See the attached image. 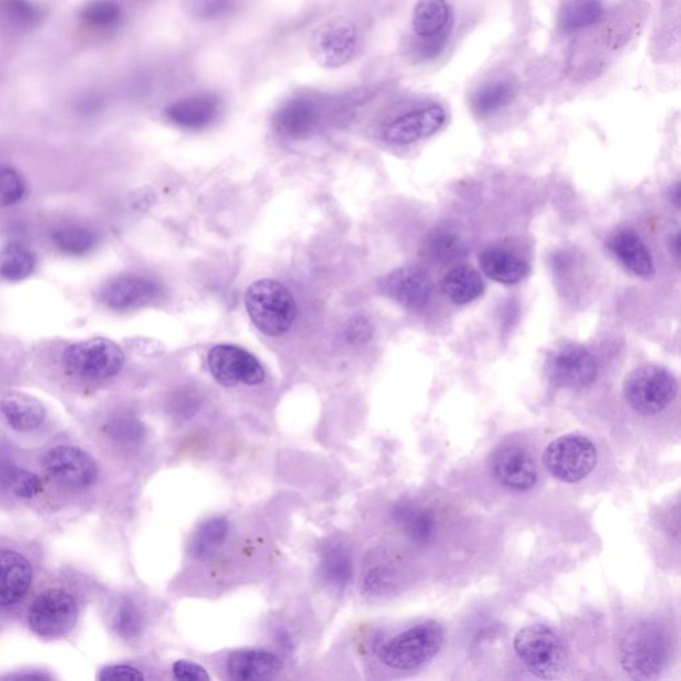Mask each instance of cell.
Listing matches in <instances>:
<instances>
[{
	"label": "cell",
	"instance_id": "f546056e",
	"mask_svg": "<svg viewBox=\"0 0 681 681\" xmlns=\"http://www.w3.org/2000/svg\"><path fill=\"white\" fill-rule=\"evenodd\" d=\"M393 518L415 542L425 543L433 537L435 530L433 515L421 507L401 503L394 509Z\"/></svg>",
	"mask_w": 681,
	"mask_h": 681
},
{
	"label": "cell",
	"instance_id": "4316f807",
	"mask_svg": "<svg viewBox=\"0 0 681 681\" xmlns=\"http://www.w3.org/2000/svg\"><path fill=\"white\" fill-rule=\"evenodd\" d=\"M604 8L600 0H566L560 7L558 23L566 34L594 26L603 18Z\"/></svg>",
	"mask_w": 681,
	"mask_h": 681
},
{
	"label": "cell",
	"instance_id": "2e32d148",
	"mask_svg": "<svg viewBox=\"0 0 681 681\" xmlns=\"http://www.w3.org/2000/svg\"><path fill=\"white\" fill-rule=\"evenodd\" d=\"M381 286L386 296L411 310L425 308L434 290L429 274L415 267L396 269L382 280Z\"/></svg>",
	"mask_w": 681,
	"mask_h": 681
},
{
	"label": "cell",
	"instance_id": "836d02e7",
	"mask_svg": "<svg viewBox=\"0 0 681 681\" xmlns=\"http://www.w3.org/2000/svg\"><path fill=\"white\" fill-rule=\"evenodd\" d=\"M0 483L20 498H32L43 490L38 475L10 465L0 466Z\"/></svg>",
	"mask_w": 681,
	"mask_h": 681
},
{
	"label": "cell",
	"instance_id": "ffe728a7",
	"mask_svg": "<svg viewBox=\"0 0 681 681\" xmlns=\"http://www.w3.org/2000/svg\"><path fill=\"white\" fill-rule=\"evenodd\" d=\"M32 570L18 552L0 550V607L20 602L31 586Z\"/></svg>",
	"mask_w": 681,
	"mask_h": 681
},
{
	"label": "cell",
	"instance_id": "9a60e30c",
	"mask_svg": "<svg viewBox=\"0 0 681 681\" xmlns=\"http://www.w3.org/2000/svg\"><path fill=\"white\" fill-rule=\"evenodd\" d=\"M446 122L445 108L431 104L408 112L386 127L384 139L392 145H409L437 134Z\"/></svg>",
	"mask_w": 681,
	"mask_h": 681
},
{
	"label": "cell",
	"instance_id": "f35d334b",
	"mask_svg": "<svg viewBox=\"0 0 681 681\" xmlns=\"http://www.w3.org/2000/svg\"><path fill=\"white\" fill-rule=\"evenodd\" d=\"M108 433L120 442H137L144 437V427L132 417H118L108 425Z\"/></svg>",
	"mask_w": 681,
	"mask_h": 681
},
{
	"label": "cell",
	"instance_id": "ab89813d",
	"mask_svg": "<svg viewBox=\"0 0 681 681\" xmlns=\"http://www.w3.org/2000/svg\"><path fill=\"white\" fill-rule=\"evenodd\" d=\"M373 336V325L368 318L364 316L353 317L352 320L345 325L344 338L346 342L352 345H361L368 342Z\"/></svg>",
	"mask_w": 681,
	"mask_h": 681
},
{
	"label": "cell",
	"instance_id": "74e56055",
	"mask_svg": "<svg viewBox=\"0 0 681 681\" xmlns=\"http://www.w3.org/2000/svg\"><path fill=\"white\" fill-rule=\"evenodd\" d=\"M122 18V10L114 0H99L91 4L86 11V19L100 27H110Z\"/></svg>",
	"mask_w": 681,
	"mask_h": 681
},
{
	"label": "cell",
	"instance_id": "b9f144b4",
	"mask_svg": "<svg viewBox=\"0 0 681 681\" xmlns=\"http://www.w3.org/2000/svg\"><path fill=\"white\" fill-rule=\"evenodd\" d=\"M390 584V574L385 568L376 567L369 571L364 582L366 595L377 596L385 592Z\"/></svg>",
	"mask_w": 681,
	"mask_h": 681
},
{
	"label": "cell",
	"instance_id": "83f0119b",
	"mask_svg": "<svg viewBox=\"0 0 681 681\" xmlns=\"http://www.w3.org/2000/svg\"><path fill=\"white\" fill-rule=\"evenodd\" d=\"M318 574L322 582L333 588L348 586L353 576V560L348 550L342 546L326 548L321 556Z\"/></svg>",
	"mask_w": 681,
	"mask_h": 681
},
{
	"label": "cell",
	"instance_id": "277c9868",
	"mask_svg": "<svg viewBox=\"0 0 681 681\" xmlns=\"http://www.w3.org/2000/svg\"><path fill=\"white\" fill-rule=\"evenodd\" d=\"M518 658L541 679H558L567 668V651L558 632L543 624L522 628L514 639Z\"/></svg>",
	"mask_w": 681,
	"mask_h": 681
},
{
	"label": "cell",
	"instance_id": "d4e9b609",
	"mask_svg": "<svg viewBox=\"0 0 681 681\" xmlns=\"http://www.w3.org/2000/svg\"><path fill=\"white\" fill-rule=\"evenodd\" d=\"M442 292L453 304L467 305L485 293V282L473 267L458 265L443 277Z\"/></svg>",
	"mask_w": 681,
	"mask_h": 681
},
{
	"label": "cell",
	"instance_id": "3957f363",
	"mask_svg": "<svg viewBox=\"0 0 681 681\" xmlns=\"http://www.w3.org/2000/svg\"><path fill=\"white\" fill-rule=\"evenodd\" d=\"M443 642L445 631L441 624L427 620L386 642L378 651V658L393 670H415L433 659Z\"/></svg>",
	"mask_w": 681,
	"mask_h": 681
},
{
	"label": "cell",
	"instance_id": "1f68e13d",
	"mask_svg": "<svg viewBox=\"0 0 681 681\" xmlns=\"http://www.w3.org/2000/svg\"><path fill=\"white\" fill-rule=\"evenodd\" d=\"M35 264L34 253L24 245L10 244L0 251V277L3 280H26L34 272Z\"/></svg>",
	"mask_w": 681,
	"mask_h": 681
},
{
	"label": "cell",
	"instance_id": "bcb514c9",
	"mask_svg": "<svg viewBox=\"0 0 681 681\" xmlns=\"http://www.w3.org/2000/svg\"><path fill=\"white\" fill-rule=\"evenodd\" d=\"M671 249L672 253H674L676 260H679L680 256V236L679 233H676V236L674 239H672V244H671Z\"/></svg>",
	"mask_w": 681,
	"mask_h": 681
},
{
	"label": "cell",
	"instance_id": "ba28073f",
	"mask_svg": "<svg viewBox=\"0 0 681 681\" xmlns=\"http://www.w3.org/2000/svg\"><path fill=\"white\" fill-rule=\"evenodd\" d=\"M31 630L42 638H60L75 627L78 606L74 598L62 590L39 595L28 612Z\"/></svg>",
	"mask_w": 681,
	"mask_h": 681
},
{
	"label": "cell",
	"instance_id": "5bb4252c",
	"mask_svg": "<svg viewBox=\"0 0 681 681\" xmlns=\"http://www.w3.org/2000/svg\"><path fill=\"white\" fill-rule=\"evenodd\" d=\"M494 478L506 489L529 491L537 485L538 469L533 457L521 446L501 447L491 455Z\"/></svg>",
	"mask_w": 681,
	"mask_h": 681
},
{
	"label": "cell",
	"instance_id": "30bf717a",
	"mask_svg": "<svg viewBox=\"0 0 681 681\" xmlns=\"http://www.w3.org/2000/svg\"><path fill=\"white\" fill-rule=\"evenodd\" d=\"M208 362L213 377L227 388H235L239 384L257 386L265 380L263 365L240 346L217 345L209 353Z\"/></svg>",
	"mask_w": 681,
	"mask_h": 681
},
{
	"label": "cell",
	"instance_id": "4dcf8cb0",
	"mask_svg": "<svg viewBox=\"0 0 681 681\" xmlns=\"http://www.w3.org/2000/svg\"><path fill=\"white\" fill-rule=\"evenodd\" d=\"M52 243L64 255L84 256L96 247L98 237L92 229L83 225L67 224L55 229Z\"/></svg>",
	"mask_w": 681,
	"mask_h": 681
},
{
	"label": "cell",
	"instance_id": "f6af8a7d",
	"mask_svg": "<svg viewBox=\"0 0 681 681\" xmlns=\"http://www.w3.org/2000/svg\"><path fill=\"white\" fill-rule=\"evenodd\" d=\"M173 406H175L176 411H179L181 417H187V415L196 413L197 408H199V401L191 393H183L173 402Z\"/></svg>",
	"mask_w": 681,
	"mask_h": 681
},
{
	"label": "cell",
	"instance_id": "7a4b0ae2",
	"mask_svg": "<svg viewBox=\"0 0 681 681\" xmlns=\"http://www.w3.org/2000/svg\"><path fill=\"white\" fill-rule=\"evenodd\" d=\"M249 317L261 333L284 336L296 318V301L289 289L276 280H260L245 293Z\"/></svg>",
	"mask_w": 681,
	"mask_h": 681
},
{
	"label": "cell",
	"instance_id": "9c48e42d",
	"mask_svg": "<svg viewBox=\"0 0 681 681\" xmlns=\"http://www.w3.org/2000/svg\"><path fill=\"white\" fill-rule=\"evenodd\" d=\"M360 35L346 19H336L318 28L310 39V54L322 67L345 66L357 54Z\"/></svg>",
	"mask_w": 681,
	"mask_h": 681
},
{
	"label": "cell",
	"instance_id": "6da1fadb",
	"mask_svg": "<svg viewBox=\"0 0 681 681\" xmlns=\"http://www.w3.org/2000/svg\"><path fill=\"white\" fill-rule=\"evenodd\" d=\"M670 656V635L655 620L635 623L620 643V664L634 679L658 678L666 670Z\"/></svg>",
	"mask_w": 681,
	"mask_h": 681
},
{
	"label": "cell",
	"instance_id": "8d00e7d4",
	"mask_svg": "<svg viewBox=\"0 0 681 681\" xmlns=\"http://www.w3.org/2000/svg\"><path fill=\"white\" fill-rule=\"evenodd\" d=\"M26 185L19 173L10 167H0V208L11 207L23 199Z\"/></svg>",
	"mask_w": 681,
	"mask_h": 681
},
{
	"label": "cell",
	"instance_id": "ee69618b",
	"mask_svg": "<svg viewBox=\"0 0 681 681\" xmlns=\"http://www.w3.org/2000/svg\"><path fill=\"white\" fill-rule=\"evenodd\" d=\"M7 12L10 19L14 20L15 23L30 24L32 20H35L34 8L23 0H11L8 3Z\"/></svg>",
	"mask_w": 681,
	"mask_h": 681
},
{
	"label": "cell",
	"instance_id": "d6986e66",
	"mask_svg": "<svg viewBox=\"0 0 681 681\" xmlns=\"http://www.w3.org/2000/svg\"><path fill=\"white\" fill-rule=\"evenodd\" d=\"M219 115V102L211 95H196L172 103L165 110V118L183 130H204Z\"/></svg>",
	"mask_w": 681,
	"mask_h": 681
},
{
	"label": "cell",
	"instance_id": "e0dca14e",
	"mask_svg": "<svg viewBox=\"0 0 681 681\" xmlns=\"http://www.w3.org/2000/svg\"><path fill=\"white\" fill-rule=\"evenodd\" d=\"M608 251L627 272L643 280L655 276V264L650 249L632 229H622L608 239Z\"/></svg>",
	"mask_w": 681,
	"mask_h": 681
},
{
	"label": "cell",
	"instance_id": "d6a6232c",
	"mask_svg": "<svg viewBox=\"0 0 681 681\" xmlns=\"http://www.w3.org/2000/svg\"><path fill=\"white\" fill-rule=\"evenodd\" d=\"M144 616L140 608L131 599H124L116 606L112 614V628L120 638L131 640L143 631Z\"/></svg>",
	"mask_w": 681,
	"mask_h": 681
},
{
	"label": "cell",
	"instance_id": "484cf974",
	"mask_svg": "<svg viewBox=\"0 0 681 681\" xmlns=\"http://www.w3.org/2000/svg\"><path fill=\"white\" fill-rule=\"evenodd\" d=\"M515 95L517 86L510 80H493L475 91L471 98V108L479 118H487L509 106Z\"/></svg>",
	"mask_w": 681,
	"mask_h": 681
},
{
	"label": "cell",
	"instance_id": "7c38bea8",
	"mask_svg": "<svg viewBox=\"0 0 681 681\" xmlns=\"http://www.w3.org/2000/svg\"><path fill=\"white\" fill-rule=\"evenodd\" d=\"M163 286L155 278L128 273L112 278L102 290L103 304L115 312H131L156 301Z\"/></svg>",
	"mask_w": 681,
	"mask_h": 681
},
{
	"label": "cell",
	"instance_id": "5b68a950",
	"mask_svg": "<svg viewBox=\"0 0 681 681\" xmlns=\"http://www.w3.org/2000/svg\"><path fill=\"white\" fill-rule=\"evenodd\" d=\"M678 390L674 374L658 365L640 366L624 381L628 405L643 415H654L667 409L678 396Z\"/></svg>",
	"mask_w": 681,
	"mask_h": 681
},
{
	"label": "cell",
	"instance_id": "52a82bcc",
	"mask_svg": "<svg viewBox=\"0 0 681 681\" xmlns=\"http://www.w3.org/2000/svg\"><path fill=\"white\" fill-rule=\"evenodd\" d=\"M543 461L556 479L576 483L588 477L595 469L598 450L590 438L567 434L547 446Z\"/></svg>",
	"mask_w": 681,
	"mask_h": 681
},
{
	"label": "cell",
	"instance_id": "7402d4cb",
	"mask_svg": "<svg viewBox=\"0 0 681 681\" xmlns=\"http://www.w3.org/2000/svg\"><path fill=\"white\" fill-rule=\"evenodd\" d=\"M479 264L490 280L502 285L522 282L530 273L529 264L513 252L501 248H489L481 253Z\"/></svg>",
	"mask_w": 681,
	"mask_h": 681
},
{
	"label": "cell",
	"instance_id": "4fadbf2b",
	"mask_svg": "<svg viewBox=\"0 0 681 681\" xmlns=\"http://www.w3.org/2000/svg\"><path fill=\"white\" fill-rule=\"evenodd\" d=\"M43 466L55 481L74 489L91 486L98 478L94 458L79 447H54L44 455Z\"/></svg>",
	"mask_w": 681,
	"mask_h": 681
},
{
	"label": "cell",
	"instance_id": "e575fe53",
	"mask_svg": "<svg viewBox=\"0 0 681 681\" xmlns=\"http://www.w3.org/2000/svg\"><path fill=\"white\" fill-rule=\"evenodd\" d=\"M422 253L434 261H451L459 259L465 253V247L457 236L451 233L439 232L427 237L423 243Z\"/></svg>",
	"mask_w": 681,
	"mask_h": 681
},
{
	"label": "cell",
	"instance_id": "d590c367",
	"mask_svg": "<svg viewBox=\"0 0 681 681\" xmlns=\"http://www.w3.org/2000/svg\"><path fill=\"white\" fill-rule=\"evenodd\" d=\"M185 12L197 20H219L229 15L233 0H183Z\"/></svg>",
	"mask_w": 681,
	"mask_h": 681
},
{
	"label": "cell",
	"instance_id": "8fae6325",
	"mask_svg": "<svg viewBox=\"0 0 681 681\" xmlns=\"http://www.w3.org/2000/svg\"><path fill=\"white\" fill-rule=\"evenodd\" d=\"M598 374V362L586 346L578 344L559 346L548 360V376L560 388H587L594 384Z\"/></svg>",
	"mask_w": 681,
	"mask_h": 681
},
{
	"label": "cell",
	"instance_id": "7bdbcfd3",
	"mask_svg": "<svg viewBox=\"0 0 681 681\" xmlns=\"http://www.w3.org/2000/svg\"><path fill=\"white\" fill-rule=\"evenodd\" d=\"M100 680H112V681H137V680H144L145 676L141 674L139 670H136V668L131 667V666H123V664H119V666H110L104 668L102 672H100L99 676Z\"/></svg>",
	"mask_w": 681,
	"mask_h": 681
},
{
	"label": "cell",
	"instance_id": "cb8c5ba5",
	"mask_svg": "<svg viewBox=\"0 0 681 681\" xmlns=\"http://www.w3.org/2000/svg\"><path fill=\"white\" fill-rule=\"evenodd\" d=\"M0 411L11 429L22 433L38 429L46 417L42 402L22 393H12L4 397L0 402Z\"/></svg>",
	"mask_w": 681,
	"mask_h": 681
},
{
	"label": "cell",
	"instance_id": "ac0fdd59",
	"mask_svg": "<svg viewBox=\"0 0 681 681\" xmlns=\"http://www.w3.org/2000/svg\"><path fill=\"white\" fill-rule=\"evenodd\" d=\"M320 106L310 98L289 100L274 115L273 124L278 134L290 139H305L320 124Z\"/></svg>",
	"mask_w": 681,
	"mask_h": 681
},
{
	"label": "cell",
	"instance_id": "7dc6e473",
	"mask_svg": "<svg viewBox=\"0 0 681 681\" xmlns=\"http://www.w3.org/2000/svg\"><path fill=\"white\" fill-rule=\"evenodd\" d=\"M671 196H672V200H674V203H675L676 207H679V204H680V196H681V193H680V185H679V184H676V185H675L674 191L671 192Z\"/></svg>",
	"mask_w": 681,
	"mask_h": 681
},
{
	"label": "cell",
	"instance_id": "603a6c76",
	"mask_svg": "<svg viewBox=\"0 0 681 681\" xmlns=\"http://www.w3.org/2000/svg\"><path fill=\"white\" fill-rule=\"evenodd\" d=\"M411 24L421 40L447 38L451 24L449 3L446 0H418Z\"/></svg>",
	"mask_w": 681,
	"mask_h": 681
},
{
	"label": "cell",
	"instance_id": "f1b7e54d",
	"mask_svg": "<svg viewBox=\"0 0 681 681\" xmlns=\"http://www.w3.org/2000/svg\"><path fill=\"white\" fill-rule=\"evenodd\" d=\"M229 525L227 519L211 518L197 529L191 543V554L199 560L211 559L227 541Z\"/></svg>",
	"mask_w": 681,
	"mask_h": 681
},
{
	"label": "cell",
	"instance_id": "44dd1931",
	"mask_svg": "<svg viewBox=\"0 0 681 681\" xmlns=\"http://www.w3.org/2000/svg\"><path fill=\"white\" fill-rule=\"evenodd\" d=\"M281 666V660L276 654L261 650L237 651L227 660L229 678L240 681L274 678Z\"/></svg>",
	"mask_w": 681,
	"mask_h": 681
},
{
	"label": "cell",
	"instance_id": "60d3db41",
	"mask_svg": "<svg viewBox=\"0 0 681 681\" xmlns=\"http://www.w3.org/2000/svg\"><path fill=\"white\" fill-rule=\"evenodd\" d=\"M172 674L180 681H207L211 679L207 670L191 660H179L173 664Z\"/></svg>",
	"mask_w": 681,
	"mask_h": 681
},
{
	"label": "cell",
	"instance_id": "8992f818",
	"mask_svg": "<svg viewBox=\"0 0 681 681\" xmlns=\"http://www.w3.org/2000/svg\"><path fill=\"white\" fill-rule=\"evenodd\" d=\"M63 362L67 372L80 380H107L122 370L124 353L116 342L96 337L68 346Z\"/></svg>",
	"mask_w": 681,
	"mask_h": 681
}]
</instances>
